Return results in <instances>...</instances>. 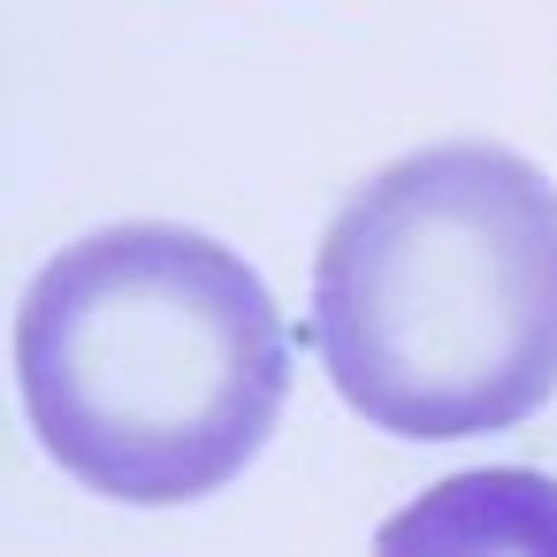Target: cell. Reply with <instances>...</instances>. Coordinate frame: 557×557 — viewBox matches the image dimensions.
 <instances>
[{
	"label": "cell",
	"instance_id": "cell-2",
	"mask_svg": "<svg viewBox=\"0 0 557 557\" xmlns=\"http://www.w3.org/2000/svg\"><path fill=\"white\" fill-rule=\"evenodd\" d=\"M39 450L92 496L191 504L230 488L283 420L290 336L268 283L176 222L92 230L16 313Z\"/></svg>",
	"mask_w": 557,
	"mask_h": 557
},
{
	"label": "cell",
	"instance_id": "cell-1",
	"mask_svg": "<svg viewBox=\"0 0 557 557\" xmlns=\"http://www.w3.org/2000/svg\"><path fill=\"white\" fill-rule=\"evenodd\" d=\"M306 336L405 443L534 420L557 397V184L504 146L389 161L321 237Z\"/></svg>",
	"mask_w": 557,
	"mask_h": 557
}]
</instances>
